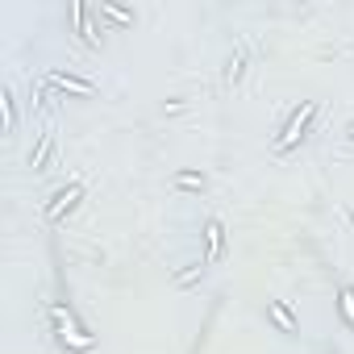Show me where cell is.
<instances>
[{"mask_svg": "<svg viewBox=\"0 0 354 354\" xmlns=\"http://www.w3.org/2000/svg\"><path fill=\"white\" fill-rule=\"evenodd\" d=\"M317 121H321V100H300L296 109H288V117L279 121V129L271 138V154H279V158L283 154H296L313 138Z\"/></svg>", "mask_w": 354, "mask_h": 354, "instance_id": "obj_1", "label": "cell"}, {"mask_svg": "<svg viewBox=\"0 0 354 354\" xmlns=\"http://www.w3.org/2000/svg\"><path fill=\"white\" fill-rule=\"evenodd\" d=\"M67 34L84 46V50H104V21H100V13H96V5L92 0H71V9H67Z\"/></svg>", "mask_w": 354, "mask_h": 354, "instance_id": "obj_2", "label": "cell"}, {"mask_svg": "<svg viewBox=\"0 0 354 354\" xmlns=\"http://www.w3.org/2000/svg\"><path fill=\"white\" fill-rule=\"evenodd\" d=\"M46 317H50V325H55V337H59V346H67L71 354H84V350H92L96 346V337L75 321V313L71 308H63V304H50L46 308Z\"/></svg>", "mask_w": 354, "mask_h": 354, "instance_id": "obj_3", "label": "cell"}, {"mask_svg": "<svg viewBox=\"0 0 354 354\" xmlns=\"http://www.w3.org/2000/svg\"><path fill=\"white\" fill-rule=\"evenodd\" d=\"M84 196H88V184H84V180H67V184H63V188H59V192L42 205V221L63 225V221L80 209V201H84Z\"/></svg>", "mask_w": 354, "mask_h": 354, "instance_id": "obj_4", "label": "cell"}, {"mask_svg": "<svg viewBox=\"0 0 354 354\" xmlns=\"http://www.w3.org/2000/svg\"><path fill=\"white\" fill-rule=\"evenodd\" d=\"M59 96H80V100H92L96 92H100V84L96 80H88V75H80V71H63V67H46V75H42Z\"/></svg>", "mask_w": 354, "mask_h": 354, "instance_id": "obj_5", "label": "cell"}, {"mask_svg": "<svg viewBox=\"0 0 354 354\" xmlns=\"http://www.w3.org/2000/svg\"><path fill=\"white\" fill-rule=\"evenodd\" d=\"M263 321L271 325V333H279V337H288V342L300 337V313H296L288 300H267V304H263Z\"/></svg>", "mask_w": 354, "mask_h": 354, "instance_id": "obj_6", "label": "cell"}, {"mask_svg": "<svg viewBox=\"0 0 354 354\" xmlns=\"http://www.w3.org/2000/svg\"><path fill=\"white\" fill-rule=\"evenodd\" d=\"M55 158H59V138H55V129L46 125V129H38V138H34V146H30V154H26V167H30L34 175H46V171L55 167Z\"/></svg>", "mask_w": 354, "mask_h": 354, "instance_id": "obj_7", "label": "cell"}, {"mask_svg": "<svg viewBox=\"0 0 354 354\" xmlns=\"http://www.w3.org/2000/svg\"><path fill=\"white\" fill-rule=\"evenodd\" d=\"M201 242H205V263L213 267V263H221L225 254H230V238H225V221L221 217H205L201 221Z\"/></svg>", "mask_w": 354, "mask_h": 354, "instance_id": "obj_8", "label": "cell"}, {"mask_svg": "<svg viewBox=\"0 0 354 354\" xmlns=\"http://www.w3.org/2000/svg\"><path fill=\"white\" fill-rule=\"evenodd\" d=\"M96 13H100V21H104L109 34H117V30H133V26H138V13H133L129 5H117V0H100Z\"/></svg>", "mask_w": 354, "mask_h": 354, "instance_id": "obj_9", "label": "cell"}, {"mask_svg": "<svg viewBox=\"0 0 354 354\" xmlns=\"http://www.w3.org/2000/svg\"><path fill=\"white\" fill-rule=\"evenodd\" d=\"M0 109H5V138H17L21 109H17V88H13V84H5V88H0Z\"/></svg>", "mask_w": 354, "mask_h": 354, "instance_id": "obj_10", "label": "cell"}, {"mask_svg": "<svg viewBox=\"0 0 354 354\" xmlns=\"http://www.w3.org/2000/svg\"><path fill=\"white\" fill-rule=\"evenodd\" d=\"M246 67H250L246 46H234V50L225 55V88H238V84L246 80Z\"/></svg>", "mask_w": 354, "mask_h": 354, "instance_id": "obj_11", "label": "cell"}, {"mask_svg": "<svg viewBox=\"0 0 354 354\" xmlns=\"http://www.w3.org/2000/svg\"><path fill=\"white\" fill-rule=\"evenodd\" d=\"M333 304H337L342 325L354 333V283H350V279H342V283H337V300H333Z\"/></svg>", "mask_w": 354, "mask_h": 354, "instance_id": "obj_12", "label": "cell"}, {"mask_svg": "<svg viewBox=\"0 0 354 354\" xmlns=\"http://www.w3.org/2000/svg\"><path fill=\"white\" fill-rule=\"evenodd\" d=\"M171 184L180 188V192H205V188H209V175H205V171H175Z\"/></svg>", "mask_w": 354, "mask_h": 354, "instance_id": "obj_13", "label": "cell"}, {"mask_svg": "<svg viewBox=\"0 0 354 354\" xmlns=\"http://www.w3.org/2000/svg\"><path fill=\"white\" fill-rule=\"evenodd\" d=\"M205 275H209V263L196 259V263H188V271H175V288H192V283L205 279Z\"/></svg>", "mask_w": 354, "mask_h": 354, "instance_id": "obj_14", "label": "cell"}, {"mask_svg": "<svg viewBox=\"0 0 354 354\" xmlns=\"http://www.w3.org/2000/svg\"><path fill=\"white\" fill-rule=\"evenodd\" d=\"M342 142L354 150V117H350V121H342Z\"/></svg>", "mask_w": 354, "mask_h": 354, "instance_id": "obj_15", "label": "cell"}, {"mask_svg": "<svg viewBox=\"0 0 354 354\" xmlns=\"http://www.w3.org/2000/svg\"><path fill=\"white\" fill-rule=\"evenodd\" d=\"M346 217H350V225H354V201H346Z\"/></svg>", "mask_w": 354, "mask_h": 354, "instance_id": "obj_16", "label": "cell"}, {"mask_svg": "<svg viewBox=\"0 0 354 354\" xmlns=\"http://www.w3.org/2000/svg\"><path fill=\"white\" fill-rule=\"evenodd\" d=\"M350 55H354V38H350Z\"/></svg>", "mask_w": 354, "mask_h": 354, "instance_id": "obj_17", "label": "cell"}]
</instances>
